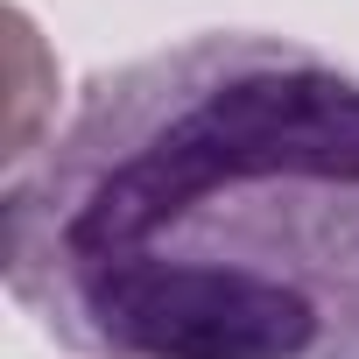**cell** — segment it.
Listing matches in <instances>:
<instances>
[{"label":"cell","mask_w":359,"mask_h":359,"mask_svg":"<svg viewBox=\"0 0 359 359\" xmlns=\"http://www.w3.org/2000/svg\"><path fill=\"white\" fill-rule=\"evenodd\" d=\"M0 275L85 359H359V78L282 36L99 71L8 169Z\"/></svg>","instance_id":"obj_1"}]
</instances>
